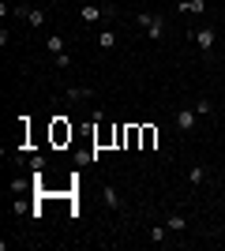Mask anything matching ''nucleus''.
Returning <instances> with one entry per match:
<instances>
[{"label":"nucleus","instance_id":"1","mask_svg":"<svg viewBox=\"0 0 225 251\" xmlns=\"http://www.w3.org/2000/svg\"><path fill=\"white\" fill-rule=\"evenodd\" d=\"M135 23H139V26H147V38H150V42H161V38H165V30H169L165 15H150V11H139V15H135Z\"/></svg>","mask_w":225,"mask_h":251},{"label":"nucleus","instance_id":"2","mask_svg":"<svg viewBox=\"0 0 225 251\" xmlns=\"http://www.w3.org/2000/svg\"><path fill=\"white\" fill-rule=\"evenodd\" d=\"M109 143H117V127H109L105 116H101V109H98V113H94V147L105 150Z\"/></svg>","mask_w":225,"mask_h":251},{"label":"nucleus","instance_id":"3","mask_svg":"<svg viewBox=\"0 0 225 251\" xmlns=\"http://www.w3.org/2000/svg\"><path fill=\"white\" fill-rule=\"evenodd\" d=\"M72 131H75V127L68 124L64 116H56L53 127H49V139H53V147H64V143H72Z\"/></svg>","mask_w":225,"mask_h":251},{"label":"nucleus","instance_id":"4","mask_svg":"<svg viewBox=\"0 0 225 251\" xmlns=\"http://www.w3.org/2000/svg\"><path fill=\"white\" fill-rule=\"evenodd\" d=\"M15 15H19V19H26L30 26H45V23H49V15H45L42 8H26V4H15Z\"/></svg>","mask_w":225,"mask_h":251},{"label":"nucleus","instance_id":"5","mask_svg":"<svg viewBox=\"0 0 225 251\" xmlns=\"http://www.w3.org/2000/svg\"><path fill=\"white\" fill-rule=\"evenodd\" d=\"M192 38H195V45H199L203 52H210V49H214V42H218L214 26H199V30H192Z\"/></svg>","mask_w":225,"mask_h":251},{"label":"nucleus","instance_id":"6","mask_svg":"<svg viewBox=\"0 0 225 251\" xmlns=\"http://www.w3.org/2000/svg\"><path fill=\"white\" fill-rule=\"evenodd\" d=\"M143 127V143H139V150H154L158 147V127L154 124H139Z\"/></svg>","mask_w":225,"mask_h":251},{"label":"nucleus","instance_id":"7","mask_svg":"<svg viewBox=\"0 0 225 251\" xmlns=\"http://www.w3.org/2000/svg\"><path fill=\"white\" fill-rule=\"evenodd\" d=\"M79 15H83V23H98V19H105V15H109V8H98V4H86V8L79 11Z\"/></svg>","mask_w":225,"mask_h":251},{"label":"nucleus","instance_id":"8","mask_svg":"<svg viewBox=\"0 0 225 251\" xmlns=\"http://www.w3.org/2000/svg\"><path fill=\"white\" fill-rule=\"evenodd\" d=\"M176 127H180V131H192L195 127V113L192 109H176Z\"/></svg>","mask_w":225,"mask_h":251},{"label":"nucleus","instance_id":"9","mask_svg":"<svg viewBox=\"0 0 225 251\" xmlns=\"http://www.w3.org/2000/svg\"><path fill=\"white\" fill-rule=\"evenodd\" d=\"M176 8L188 11V15H203V11H206V0H180Z\"/></svg>","mask_w":225,"mask_h":251},{"label":"nucleus","instance_id":"10","mask_svg":"<svg viewBox=\"0 0 225 251\" xmlns=\"http://www.w3.org/2000/svg\"><path fill=\"white\" fill-rule=\"evenodd\" d=\"M139 143H143V127L139 124H128V143H124V147H128V150H139Z\"/></svg>","mask_w":225,"mask_h":251},{"label":"nucleus","instance_id":"11","mask_svg":"<svg viewBox=\"0 0 225 251\" xmlns=\"http://www.w3.org/2000/svg\"><path fill=\"white\" fill-rule=\"evenodd\" d=\"M98 49H117V30H98Z\"/></svg>","mask_w":225,"mask_h":251},{"label":"nucleus","instance_id":"12","mask_svg":"<svg viewBox=\"0 0 225 251\" xmlns=\"http://www.w3.org/2000/svg\"><path fill=\"white\" fill-rule=\"evenodd\" d=\"M165 225H169V232H184V229H188V218H184V214H169Z\"/></svg>","mask_w":225,"mask_h":251},{"label":"nucleus","instance_id":"13","mask_svg":"<svg viewBox=\"0 0 225 251\" xmlns=\"http://www.w3.org/2000/svg\"><path fill=\"white\" fill-rule=\"evenodd\" d=\"M45 49L53 52V56H56V52H68V49H64V38H60V34H49V38H45Z\"/></svg>","mask_w":225,"mask_h":251},{"label":"nucleus","instance_id":"14","mask_svg":"<svg viewBox=\"0 0 225 251\" xmlns=\"http://www.w3.org/2000/svg\"><path fill=\"white\" fill-rule=\"evenodd\" d=\"M206 180V165H192L188 169V184H203Z\"/></svg>","mask_w":225,"mask_h":251},{"label":"nucleus","instance_id":"15","mask_svg":"<svg viewBox=\"0 0 225 251\" xmlns=\"http://www.w3.org/2000/svg\"><path fill=\"white\" fill-rule=\"evenodd\" d=\"M101 195H105V202H109V210H120V195H117V188H101Z\"/></svg>","mask_w":225,"mask_h":251},{"label":"nucleus","instance_id":"16","mask_svg":"<svg viewBox=\"0 0 225 251\" xmlns=\"http://www.w3.org/2000/svg\"><path fill=\"white\" fill-rule=\"evenodd\" d=\"M64 94H68V101H86L90 90H86V86H72V90H64Z\"/></svg>","mask_w":225,"mask_h":251},{"label":"nucleus","instance_id":"17","mask_svg":"<svg viewBox=\"0 0 225 251\" xmlns=\"http://www.w3.org/2000/svg\"><path fill=\"white\" fill-rule=\"evenodd\" d=\"M195 113H199V116H210V113H214V101H210V98H199V101H195Z\"/></svg>","mask_w":225,"mask_h":251},{"label":"nucleus","instance_id":"18","mask_svg":"<svg viewBox=\"0 0 225 251\" xmlns=\"http://www.w3.org/2000/svg\"><path fill=\"white\" fill-rule=\"evenodd\" d=\"M165 232H169V225H154V229H150V240L161 244V240H165Z\"/></svg>","mask_w":225,"mask_h":251},{"label":"nucleus","instance_id":"19","mask_svg":"<svg viewBox=\"0 0 225 251\" xmlns=\"http://www.w3.org/2000/svg\"><path fill=\"white\" fill-rule=\"evenodd\" d=\"M53 64H56V68H60V72H64L68 64H72V56H68V52H56V56H53Z\"/></svg>","mask_w":225,"mask_h":251}]
</instances>
